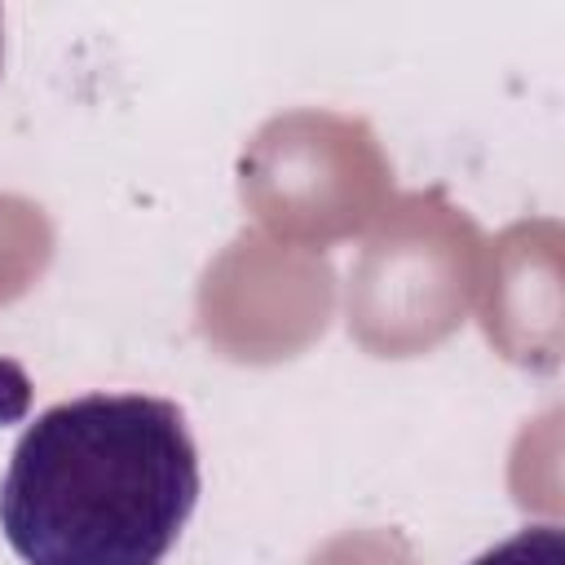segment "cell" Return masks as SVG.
<instances>
[{
	"instance_id": "7a4b0ae2",
	"label": "cell",
	"mask_w": 565,
	"mask_h": 565,
	"mask_svg": "<svg viewBox=\"0 0 565 565\" xmlns=\"http://www.w3.org/2000/svg\"><path fill=\"white\" fill-rule=\"evenodd\" d=\"M468 565H565V530L561 525H525Z\"/></svg>"
},
{
	"instance_id": "6da1fadb",
	"label": "cell",
	"mask_w": 565,
	"mask_h": 565,
	"mask_svg": "<svg viewBox=\"0 0 565 565\" xmlns=\"http://www.w3.org/2000/svg\"><path fill=\"white\" fill-rule=\"evenodd\" d=\"M199 503V450L168 397L84 393L40 411L0 481L22 565H159Z\"/></svg>"
}]
</instances>
